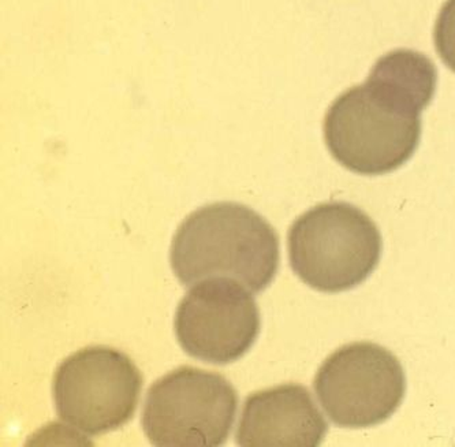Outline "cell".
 Returning <instances> with one entry per match:
<instances>
[{"label": "cell", "instance_id": "6da1fadb", "mask_svg": "<svg viewBox=\"0 0 455 447\" xmlns=\"http://www.w3.org/2000/svg\"><path fill=\"white\" fill-rule=\"evenodd\" d=\"M438 70L424 53H386L363 85L353 86L330 106L325 146L338 164L360 175L395 172L420 144V114L434 99Z\"/></svg>", "mask_w": 455, "mask_h": 447}, {"label": "cell", "instance_id": "7a4b0ae2", "mask_svg": "<svg viewBox=\"0 0 455 447\" xmlns=\"http://www.w3.org/2000/svg\"><path fill=\"white\" fill-rule=\"evenodd\" d=\"M279 238L256 211L238 203L198 208L174 235L170 261L190 288L215 276L235 279L251 293L266 291L279 268Z\"/></svg>", "mask_w": 455, "mask_h": 447}, {"label": "cell", "instance_id": "3957f363", "mask_svg": "<svg viewBox=\"0 0 455 447\" xmlns=\"http://www.w3.org/2000/svg\"><path fill=\"white\" fill-rule=\"evenodd\" d=\"M290 266L309 288L323 293L355 289L380 261V231L349 203L316 205L302 213L287 235Z\"/></svg>", "mask_w": 455, "mask_h": 447}, {"label": "cell", "instance_id": "277c9868", "mask_svg": "<svg viewBox=\"0 0 455 447\" xmlns=\"http://www.w3.org/2000/svg\"><path fill=\"white\" fill-rule=\"evenodd\" d=\"M238 395L220 373L195 367L172 371L151 386L141 424L159 447H218L235 421Z\"/></svg>", "mask_w": 455, "mask_h": 447}, {"label": "cell", "instance_id": "5b68a950", "mask_svg": "<svg viewBox=\"0 0 455 447\" xmlns=\"http://www.w3.org/2000/svg\"><path fill=\"white\" fill-rule=\"evenodd\" d=\"M141 388V372L129 355L110 347H88L60 363L52 397L60 420L95 436L133 419Z\"/></svg>", "mask_w": 455, "mask_h": 447}, {"label": "cell", "instance_id": "8992f818", "mask_svg": "<svg viewBox=\"0 0 455 447\" xmlns=\"http://www.w3.org/2000/svg\"><path fill=\"white\" fill-rule=\"evenodd\" d=\"M315 393L332 423L368 428L387 421L403 403L405 371L386 347L355 342L325 359L315 378Z\"/></svg>", "mask_w": 455, "mask_h": 447}, {"label": "cell", "instance_id": "52a82bcc", "mask_svg": "<svg viewBox=\"0 0 455 447\" xmlns=\"http://www.w3.org/2000/svg\"><path fill=\"white\" fill-rule=\"evenodd\" d=\"M246 289L235 279L215 276L185 294L174 331L187 355L215 365L243 359L260 332V311Z\"/></svg>", "mask_w": 455, "mask_h": 447}, {"label": "cell", "instance_id": "ba28073f", "mask_svg": "<svg viewBox=\"0 0 455 447\" xmlns=\"http://www.w3.org/2000/svg\"><path fill=\"white\" fill-rule=\"evenodd\" d=\"M327 431L309 390L287 383L246 398L235 441L243 447H316Z\"/></svg>", "mask_w": 455, "mask_h": 447}, {"label": "cell", "instance_id": "9c48e42d", "mask_svg": "<svg viewBox=\"0 0 455 447\" xmlns=\"http://www.w3.org/2000/svg\"><path fill=\"white\" fill-rule=\"evenodd\" d=\"M435 47L444 65L455 73V0H446L434 32Z\"/></svg>", "mask_w": 455, "mask_h": 447}]
</instances>
